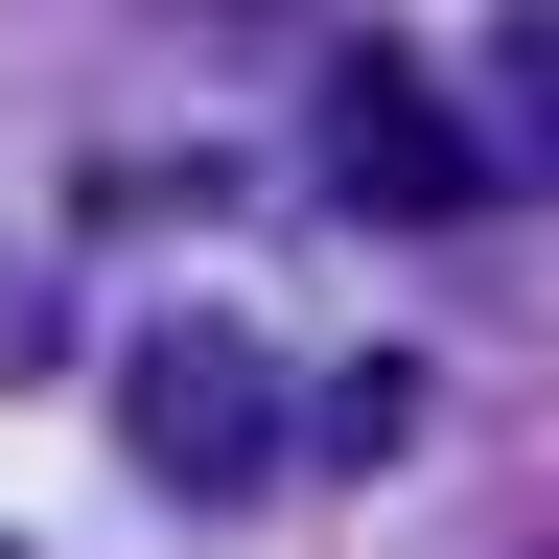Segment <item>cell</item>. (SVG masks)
Listing matches in <instances>:
<instances>
[{
    "label": "cell",
    "instance_id": "1",
    "mask_svg": "<svg viewBox=\"0 0 559 559\" xmlns=\"http://www.w3.org/2000/svg\"><path fill=\"white\" fill-rule=\"evenodd\" d=\"M117 443L164 466L187 513H257V489H280V443H304V396H280V349H257L234 304H164V326L117 349Z\"/></svg>",
    "mask_w": 559,
    "mask_h": 559
},
{
    "label": "cell",
    "instance_id": "2",
    "mask_svg": "<svg viewBox=\"0 0 559 559\" xmlns=\"http://www.w3.org/2000/svg\"><path fill=\"white\" fill-rule=\"evenodd\" d=\"M304 164L373 210V234H443V210L513 164V140H489V94H443L419 47H326V94H304Z\"/></svg>",
    "mask_w": 559,
    "mask_h": 559
},
{
    "label": "cell",
    "instance_id": "3",
    "mask_svg": "<svg viewBox=\"0 0 559 559\" xmlns=\"http://www.w3.org/2000/svg\"><path fill=\"white\" fill-rule=\"evenodd\" d=\"M489 94H513L489 140H513V164H559V0H513V47H489Z\"/></svg>",
    "mask_w": 559,
    "mask_h": 559
}]
</instances>
